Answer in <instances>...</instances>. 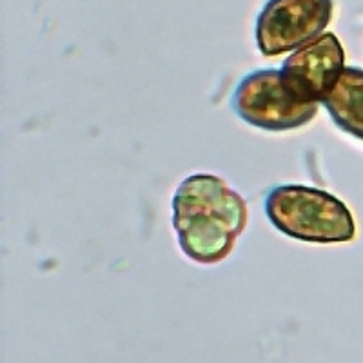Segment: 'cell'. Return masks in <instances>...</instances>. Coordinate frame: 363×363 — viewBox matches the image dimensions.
<instances>
[{
	"label": "cell",
	"instance_id": "obj_3",
	"mask_svg": "<svg viewBox=\"0 0 363 363\" xmlns=\"http://www.w3.org/2000/svg\"><path fill=\"white\" fill-rule=\"evenodd\" d=\"M231 108L245 124L265 131L303 128L318 113V104L303 102L287 87L280 69L245 74L233 93Z\"/></svg>",
	"mask_w": 363,
	"mask_h": 363
},
{
	"label": "cell",
	"instance_id": "obj_6",
	"mask_svg": "<svg viewBox=\"0 0 363 363\" xmlns=\"http://www.w3.org/2000/svg\"><path fill=\"white\" fill-rule=\"evenodd\" d=\"M322 104L340 129L363 140V69L345 67Z\"/></svg>",
	"mask_w": 363,
	"mask_h": 363
},
{
	"label": "cell",
	"instance_id": "obj_1",
	"mask_svg": "<svg viewBox=\"0 0 363 363\" xmlns=\"http://www.w3.org/2000/svg\"><path fill=\"white\" fill-rule=\"evenodd\" d=\"M173 229L184 255L196 264L225 260L245 231V200L220 177L196 173L184 178L173 196Z\"/></svg>",
	"mask_w": 363,
	"mask_h": 363
},
{
	"label": "cell",
	"instance_id": "obj_2",
	"mask_svg": "<svg viewBox=\"0 0 363 363\" xmlns=\"http://www.w3.org/2000/svg\"><path fill=\"white\" fill-rule=\"evenodd\" d=\"M269 222L289 238L309 244H343L356 235L349 207L316 187L277 186L265 196Z\"/></svg>",
	"mask_w": 363,
	"mask_h": 363
},
{
	"label": "cell",
	"instance_id": "obj_4",
	"mask_svg": "<svg viewBox=\"0 0 363 363\" xmlns=\"http://www.w3.org/2000/svg\"><path fill=\"white\" fill-rule=\"evenodd\" d=\"M333 17V0H267L256 21L262 55L277 57L300 50L322 35Z\"/></svg>",
	"mask_w": 363,
	"mask_h": 363
},
{
	"label": "cell",
	"instance_id": "obj_5",
	"mask_svg": "<svg viewBox=\"0 0 363 363\" xmlns=\"http://www.w3.org/2000/svg\"><path fill=\"white\" fill-rule=\"evenodd\" d=\"M345 53L335 33H323L285 58L281 74L294 95L303 102H323L345 69Z\"/></svg>",
	"mask_w": 363,
	"mask_h": 363
}]
</instances>
